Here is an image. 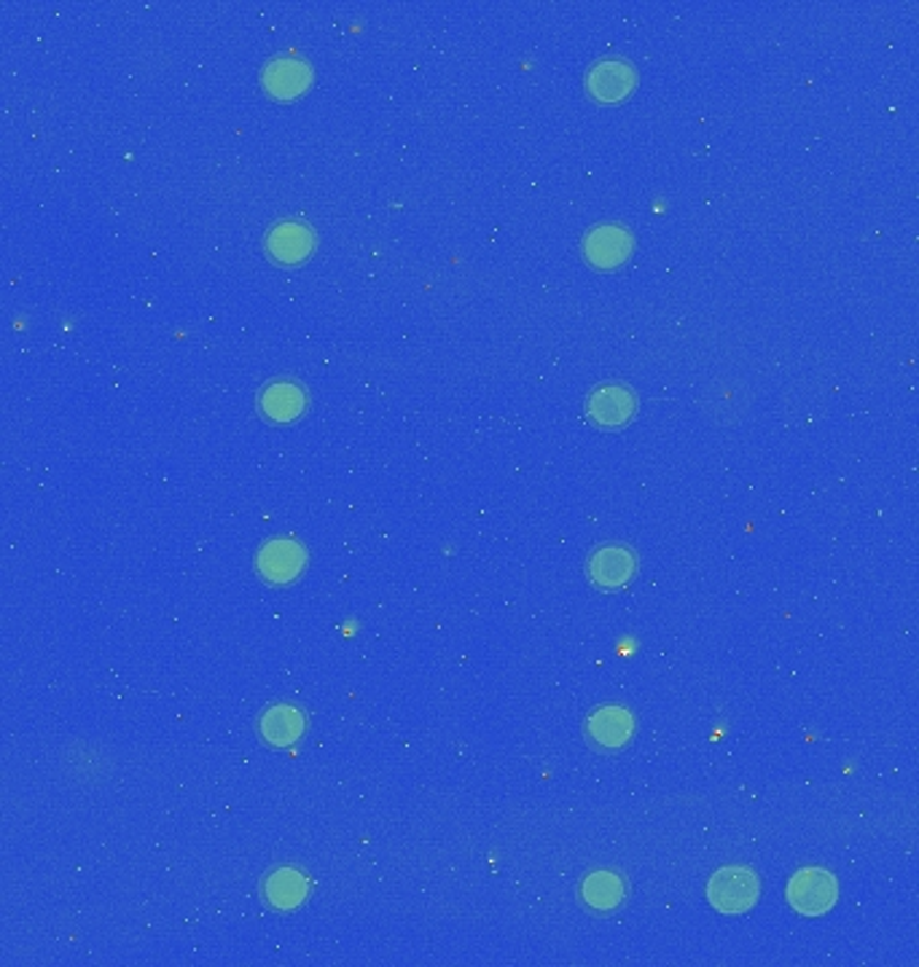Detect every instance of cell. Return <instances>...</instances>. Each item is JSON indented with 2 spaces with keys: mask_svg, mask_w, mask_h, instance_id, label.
<instances>
[{
  "mask_svg": "<svg viewBox=\"0 0 919 967\" xmlns=\"http://www.w3.org/2000/svg\"><path fill=\"white\" fill-rule=\"evenodd\" d=\"M761 884L750 868H723L710 879L708 898L721 913H745L758 900Z\"/></svg>",
  "mask_w": 919,
  "mask_h": 967,
  "instance_id": "1",
  "label": "cell"
},
{
  "mask_svg": "<svg viewBox=\"0 0 919 967\" xmlns=\"http://www.w3.org/2000/svg\"><path fill=\"white\" fill-rule=\"evenodd\" d=\"M788 900L804 917H820L836 903V879L823 868H804L788 884Z\"/></svg>",
  "mask_w": 919,
  "mask_h": 967,
  "instance_id": "2",
  "label": "cell"
},
{
  "mask_svg": "<svg viewBox=\"0 0 919 967\" xmlns=\"http://www.w3.org/2000/svg\"><path fill=\"white\" fill-rule=\"evenodd\" d=\"M315 245V237L305 223H277L275 229L266 237V251L272 253V258L277 264H299L301 258H307Z\"/></svg>",
  "mask_w": 919,
  "mask_h": 967,
  "instance_id": "3",
  "label": "cell"
},
{
  "mask_svg": "<svg viewBox=\"0 0 919 967\" xmlns=\"http://www.w3.org/2000/svg\"><path fill=\"white\" fill-rule=\"evenodd\" d=\"M312 81V70L301 59L280 57L264 68V87L275 94L277 100H294L296 94L305 92Z\"/></svg>",
  "mask_w": 919,
  "mask_h": 967,
  "instance_id": "4",
  "label": "cell"
},
{
  "mask_svg": "<svg viewBox=\"0 0 919 967\" xmlns=\"http://www.w3.org/2000/svg\"><path fill=\"white\" fill-rule=\"evenodd\" d=\"M589 575L602 589H619L634 575V556L621 545H605L589 560Z\"/></svg>",
  "mask_w": 919,
  "mask_h": 967,
  "instance_id": "5",
  "label": "cell"
},
{
  "mask_svg": "<svg viewBox=\"0 0 919 967\" xmlns=\"http://www.w3.org/2000/svg\"><path fill=\"white\" fill-rule=\"evenodd\" d=\"M259 567L264 578L275 580V584H288L305 567V551L294 541H283L280 538V541L264 545V551L259 554Z\"/></svg>",
  "mask_w": 919,
  "mask_h": 967,
  "instance_id": "6",
  "label": "cell"
},
{
  "mask_svg": "<svg viewBox=\"0 0 919 967\" xmlns=\"http://www.w3.org/2000/svg\"><path fill=\"white\" fill-rule=\"evenodd\" d=\"M630 234L619 227H600L586 237V258L591 264L602 266V269L621 264V261L630 256Z\"/></svg>",
  "mask_w": 919,
  "mask_h": 967,
  "instance_id": "7",
  "label": "cell"
},
{
  "mask_svg": "<svg viewBox=\"0 0 919 967\" xmlns=\"http://www.w3.org/2000/svg\"><path fill=\"white\" fill-rule=\"evenodd\" d=\"M589 414L595 417L597 425L605 427H616V425H624L627 419L634 414V395L630 390L624 388H600L595 395L589 399Z\"/></svg>",
  "mask_w": 919,
  "mask_h": 967,
  "instance_id": "8",
  "label": "cell"
},
{
  "mask_svg": "<svg viewBox=\"0 0 919 967\" xmlns=\"http://www.w3.org/2000/svg\"><path fill=\"white\" fill-rule=\"evenodd\" d=\"M586 732H589V737L595 739L600 747H621V745H627V739L632 737L634 721L627 710L602 707L591 715Z\"/></svg>",
  "mask_w": 919,
  "mask_h": 967,
  "instance_id": "9",
  "label": "cell"
},
{
  "mask_svg": "<svg viewBox=\"0 0 919 967\" xmlns=\"http://www.w3.org/2000/svg\"><path fill=\"white\" fill-rule=\"evenodd\" d=\"M261 412L266 417H272L275 423H290L294 417H299L301 408H305V393H301L299 384L294 382H272L269 388L261 393L259 399Z\"/></svg>",
  "mask_w": 919,
  "mask_h": 967,
  "instance_id": "10",
  "label": "cell"
},
{
  "mask_svg": "<svg viewBox=\"0 0 919 967\" xmlns=\"http://www.w3.org/2000/svg\"><path fill=\"white\" fill-rule=\"evenodd\" d=\"M301 732H305V715L296 707H290V704H277V707L266 710L264 717H261V737L269 741V745H294L301 737Z\"/></svg>",
  "mask_w": 919,
  "mask_h": 967,
  "instance_id": "11",
  "label": "cell"
},
{
  "mask_svg": "<svg viewBox=\"0 0 919 967\" xmlns=\"http://www.w3.org/2000/svg\"><path fill=\"white\" fill-rule=\"evenodd\" d=\"M586 87L597 94V100H621L627 89L634 87V73L621 62H600L591 76L586 79Z\"/></svg>",
  "mask_w": 919,
  "mask_h": 967,
  "instance_id": "12",
  "label": "cell"
},
{
  "mask_svg": "<svg viewBox=\"0 0 919 967\" xmlns=\"http://www.w3.org/2000/svg\"><path fill=\"white\" fill-rule=\"evenodd\" d=\"M266 898L275 909H294L305 900L307 895V879L294 868H280L269 876L264 884Z\"/></svg>",
  "mask_w": 919,
  "mask_h": 967,
  "instance_id": "13",
  "label": "cell"
},
{
  "mask_svg": "<svg viewBox=\"0 0 919 967\" xmlns=\"http://www.w3.org/2000/svg\"><path fill=\"white\" fill-rule=\"evenodd\" d=\"M621 898H624V884L610 871H597L584 882V900L591 909L610 911L621 903Z\"/></svg>",
  "mask_w": 919,
  "mask_h": 967,
  "instance_id": "14",
  "label": "cell"
}]
</instances>
